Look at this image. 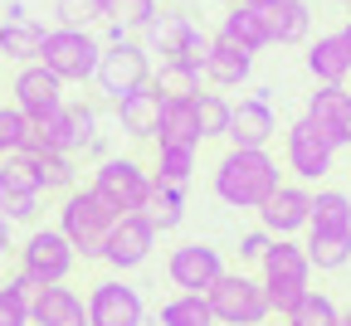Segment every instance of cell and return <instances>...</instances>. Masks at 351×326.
Wrapping results in <instances>:
<instances>
[{
    "mask_svg": "<svg viewBox=\"0 0 351 326\" xmlns=\"http://www.w3.org/2000/svg\"><path fill=\"white\" fill-rule=\"evenodd\" d=\"M83 307H88V326H147L142 292L132 283H122V277H103Z\"/></svg>",
    "mask_w": 351,
    "mask_h": 326,
    "instance_id": "13",
    "label": "cell"
},
{
    "mask_svg": "<svg viewBox=\"0 0 351 326\" xmlns=\"http://www.w3.org/2000/svg\"><path fill=\"white\" fill-rule=\"evenodd\" d=\"M263 15H269L274 44H307V34H313V5L307 0H274V5H263Z\"/></svg>",
    "mask_w": 351,
    "mask_h": 326,
    "instance_id": "27",
    "label": "cell"
},
{
    "mask_svg": "<svg viewBox=\"0 0 351 326\" xmlns=\"http://www.w3.org/2000/svg\"><path fill=\"white\" fill-rule=\"evenodd\" d=\"M137 34L147 44V54H161L166 64H186V68L200 73L205 59H210V34L181 10H156L152 25H142Z\"/></svg>",
    "mask_w": 351,
    "mask_h": 326,
    "instance_id": "4",
    "label": "cell"
},
{
    "mask_svg": "<svg viewBox=\"0 0 351 326\" xmlns=\"http://www.w3.org/2000/svg\"><path fill=\"white\" fill-rule=\"evenodd\" d=\"M142 214L156 224V234H171V229H181V219H186V185L156 180V175H152V195H147V210H142Z\"/></svg>",
    "mask_w": 351,
    "mask_h": 326,
    "instance_id": "28",
    "label": "cell"
},
{
    "mask_svg": "<svg viewBox=\"0 0 351 326\" xmlns=\"http://www.w3.org/2000/svg\"><path fill=\"white\" fill-rule=\"evenodd\" d=\"M98 136V112L88 108V103H59L54 112H44V117H34L29 122V142L25 147H44V151H69V156H78L88 142ZM20 147V151H25Z\"/></svg>",
    "mask_w": 351,
    "mask_h": 326,
    "instance_id": "6",
    "label": "cell"
},
{
    "mask_svg": "<svg viewBox=\"0 0 351 326\" xmlns=\"http://www.w3.org/2000/svg\"><path fill=\"white\" fill-rule=\"evenodd\" d=\"M205 297H210V312H215L219 326H258V321L274 316L269 297H263V283L249 277V273H230L225 268V273H219V283Z\"/></svg>",
    "mask_w": 351,
    "mask_h": 326,
    "instance_id": "7",
    "label": "cell"
},
{
    "mask_svg": "<svg viewBox=\"0 0 351 326\" xmlns=\"http://www.w3.org/2000/svg\"><path fill=\"white\" fill-rule=\"evenodd\" d=\"M156 10H161L156 0H108V20H117L127 34H137L142 25H152Z\"/></svg>",
    "mask_w": 351,
    "mask_h": 326,
    "instance_id": "39",
    "label": "cell"
},
{
    "mask_svg": "<svg viewBox=\"0 0 351 326\" xmlns=\"http://www.w3.org/2000/svg\"><path fill=\"white\" fill-rule=\"evenodd\" d=\"M83 321H88V307L64 283H44L29 297V326H83Z\"/></svg>",
    "mask_w": 351,
    "mask_h": 326,
    "instance_id": "21",
    "label": "cell"
},
{
    "mask_svg": "<svg viewBox=\"0 0 351 326\" xmlns=\"http://www.w3.org/2000/svg\"><path fill=\"white\" fill-rule=\"evenodd\" d=\"M5 253H10V219L0 214V258H5Z\"/></svg>",
    "mask_w": 351,
    "mask_h": 326,
    "instance_id": "42",
    "label": "cell"
},
{
    "mask_svg": "<svg viewBox=\"0 0 351 326\" xmlns=\"http://www.w3.org/2000/svg\"><path fill=\"white\" fill-rule=\"evenodd\" d=\"M219 34L234 39V44H244L249 54H258V49H269V44H274V34H269V15H263L258 5H230L225 20H219Z\"/></svg>",
    "mask_w": 351,
    "mask_h": 326,
    "instance_id": "25",
    "label": "cell"
},
{
    "mask_svg": "<svg viewBox=\"0 0 351 326\" xmlns=\"http://www.w3.org/2000/svg\"><path fill=\"white\" fill-rule=\"evenodd\" d=\"M307 258L317 273H341L351 263V234H307Z\"/></svg>",
    "mask_w": 351,
    "mask_h": 326,
    "instance_id": "34",
    "label": "cell"
},
{
    "mask_svg": "<svg viewBox=\"0 0 351 326\" xmlns=\"http://www.w3.org/2000/svg\"><path fill=\"white\" fill-rule=\"evenodd\" d=\"M25 142H29V117L15 103H5V108H0V161L15 156Z\"/></svg>",
    "mask_w": 351,
    "mask_h": 326,
    "instance_id": "38",
    "label": "cell"
},
{
    "mask_svg": "<svg viewBox=\"0 0 351 326\" xmlns=\"http://www.w3.org/2000/svg\"><path fill=\"white\" fill-rule=\"evenodd\" d=\"M156 249V224L142 214V210H132V214H117L112 224V234L103 244V263L112 273H132V268H142Z\"/></svg>",
    "mask_w": 351,
    "mask_h": 326,
    "instance_id": "12",
    "label": "cell"
},
{
    "mask_svg": "<svg viewBox=\"0 0 351 326\" xmlns=\"http://www.w3.org/2000/svg\"><path fill=\"white\" fill-rule=\"evenodd\" d=\"M195 151H200V147H186V142H156L152 175H156V180H176V185H186V180L195 175Z\"/></svg>",
    "mask_w": 351,
    "mask_h": 326,
    "instance_id": "32",
    "label": "cell"
},
{
    "mask_svg": "<svg viewBox=\"0 0 351 326\" xmlns=\"http://www.w3.org/2000/svg\"><path fill=\"white\" fill-rule=\"evenodd\" d=\"M307 73H313L317 83H346L351 78V49H346L341 29L317 34L313 44H307Z\"/></svg>",
    "mask_w": 351,
    "mask_h": 326,
    "instance_id": "22",
    "label": "cell"
},
{
    "mask_svg": "<svg viewBox=\"0 0 351 326\" xmlns=\"http://www.w3.org/2000/svg\"><path fill=\"white\" fill-rule=\"evenodd\" d=\"M234 5H258L263 10V5H274V0H234Z\"/></svg>",
    "mask_w": 351,
    "mask_h": 326,
    "instance_id": "43",
    "label": "cell"
},
{
    "mask_svg": "<svg viewBox=\"0 0 351 326\" xmlns=\"http://www.w3.org/2000/svg\"><path fill=\"white\" fill-rule=\"evenodd\" d=\"M210 185H215V200L219 205H230V210H258L283 185V171L269 156V147H230L225 156L215 161Z\"/></svg>",
    "mask_w": 351,
    "mask_h": 326,
    "instance_id": "1",
    "label": "cell"
},
{
    "mask_svg": "<svg viewBox=\"0 0 351 326\" xmlns=\"http://www.w3.org/2000/svg\"><path fill=\"white\" fill-rule=\"evenodd\" d=\"M152 78V59H147V44L142 39H117V44H103L98 54V68H93V83L108 103L127 98V92H137L142 83Z\"/></svg>",
    "mask_w": 351,
    "mask_h": 326,
    "instance_id": "8",
    "label": "cell"
},
{
    "mask_svg": "<svg viewBox=\"0 0 351 326\" xmlns=\"http://www.w3.org/2000/svg\"><path fill=\"white\" fill-rule=\"evenodd\" d=\"M225 136H230V147H269L274 142V136H278V117L269 108V88H258L254 98L234 103Z\"/></svg>",
    "mask_w": 351,
    "mask_h": 326,
    "instance_id": "19",
    "label": "cell"
},
{
    "mask_svg": "<svg viewBox=\"0 0 351 326\" xmlns=\"http://www.w3.org/2000/svg\"><path fill=\"white\" fill-rule=\"evenodd\" d=\"M307 234H351V195L346 190H317L313 214H307Z\"/></svg>",
    "mask_w": 351,
    "mask_h": 326,
    "instance_id": "30",
    "label": "cell"
},
{
    "mask_svg": "<svg viewBox=\"0 0 351 326\" xmlns=\"http://www.w3.org/2000/svg\"><path fill=\"white\" fill-rule=\"evenodd\" d=\"M156 142H186V147H200V122H195V103H191V98H161Z\"/></svg>",
    "mask_w": 351,
    "mask_h": 326,
    "instance_id": "29",
    "label": "cell"
},
{
    "mask_svg": "<svg viewBox=\"0 0 351 326\" xmlns=\"http://www.w3.org/2000/svg\"><path fill=\"white\" fill-rule=\"evenodd\" d=\"M288 326H341V307L327 297V292H313L307 288L302 297H298V307L283 316Z\"/></svg>",
    "mask_w": 351,
    "mask_h": 326,
    "instance_id": "35",
    "label": "cell"
},
{
    "mask_svg": "<svg viewBox=\"0 0 351 326\" xmlns=\"http://www.w3.org/2000/svg\"><path fill=\"white\" fill-rule=\"evenodd\" d=\"M254 214H258V224L269 229L274 239H298L307 229V214H313V190H307L302 180H283Z\"/></svg>",
    "mask_w": 351,
    "mask_h": 326,
    "instance_id": "14",
    "label": "cell"
},
{
    "mask_svg": "<svg viewBox=\"0 0 351 326\" xmlns=\"http://www.w3.org/2000/svg\"><path fill=\"white\" fill-rule=\"evenodd\" d=\"M10 92H15V108L34 122V117H44V112H54L59 103H64V78H54L49 68H44L39 59L34 64H20L15 68V83H10Z\"/></svg>",
    "mask_w": 351,
    "mask_h": 326,
    "instance_id": "17",
    "label": "cell"
},
{
    "mask_svg": "<svg viewBox=\"0 0 351 326\" xmlns=\"http://www.w3.org/2000/svg\"><path fill=\"white\" fill-rule=\"evenodd\" d=\"M73 263H78V253H73V244L64 239L59 224H54V229H34V234L25 239V249H20V273L34 277L39 288H44V283H69Z\"/></svg>",
    "mask_w": 351,
    "mask_h": 326,
    "instance_id": "11",
    "label": "cell"
},
{
    "mask_svg": "<svg viewBox=\"0 0 351 326\" xmlns=\"http://www.w3.org/2000/svg\"><path fill=\"white\" fill-rule=\"evenodd\" d=\"M307 117L317 122V131L337 151L351 147V88L346 83H317V92L307 98Z\"/></svg>",
    "mask_w": 351,
    "mask_h": 326,
    "instance_id": "18",
    "label": "cell"
},
{
    "mask_svg": "<svg viewBox=\"0 0 351 326\" xmlns=\"http://www.w3.org/2000/svg\"><path fill=\"white\" fill-rule=\"evenodd\" d=\"M147 83H152V92H161V98H195V92H200V73H195V68L166 64V59H161V68H156Z\"/></svg>",
    "mask_w": 351,
    "mask_h": 326,
    "instance_id": "36",
    "label": "cell"
},
{
    "mask_svg": "<svg viewBox=\"0 0 351 326\" xmlns=\"http://www.w3.org/2000/svg\"><path fill=\"white\" fill-rule=\"evenodd\" d=\"M44 49V25L34 15H0V59L10 64H34Z\"/></svg>",
    "mask_w": 351,
    "mask_h": 326,
    "instance_id": "23",
    "label": "cell"
},
{
    "mask_svg": "<svg viewBox=\"0 0 351 326\" xmlns=\"http://www.w3.org/2000/svg\"><path fill=\"white\" fill-rule=\"evenodd\" d=\"M93 190L117 210V214H132V210H147V195H152V171L132 156H103L98 171H93Z\"/></svg>",
    "mask_w": 351,
    "mask_h": 326,
    "instance_id": "9",
    "label": "cell"
},
{
    "mask_svg": "<svg viewBox=\"0 0 351 326\" xmlns=\"http://www.w3.org/2000/svg\"><path fill=\"white\" fill-rule=\"evenodd\" d=\"M112 224H117V210L88 185V190H64V205H59V229H64V239L73 244L78 258H103V244L112 234Z\"/></svg>",
    "mask_w": 351,
    "mask_h": 326,
    "instance_id": "3",
    "label": "cell"
},
{
    "mask_svg": "<svg viewBox=\"0 0 351 326\" xmlns=\"http://www.w3.org/2000/svg\"><path fill=\"white\" fill-rule=\"evenodd\" d=\"M98 54H103V39L93 29H69V25H54L44 29V49H39V64L49 68L54 78L64 83H88L98 68Z\"/></svg>",
    "mask_w": 351,
    "mask_h": 326,
    "instance_id": "5",
    "label": "cell"
},
{
    "mask_svg": "<svg viewBox=\"0 0 351 326\" xmlns=\"http://www.w3.org/2000/svg\"><path fill=\"white\" fill-rule=\"evenodd\" d=\"M200 78H210L215 88H244L254 78V54L225 34H210V59H205Z\"/></svg>",
    "mask_w": 351,
    "mask_h": 326,
    "instance_id": "20",
    "label": "cell"
},
{
    "mask_svg": "<svg viewBox=\"0 0 351 326\" xmlns=\"http://www.w3.org/2000/svg\"><path fill=\"white\" fill-rule=\"evenodd\" d=\"M83 326H88V321H83Z\"/></svg>",
    "mask_w": 351,
    "mask_h": 326,
    "instance_id": "47",
    "label": "cell"
},
{
    "mask_svg": "<svg viewBox=\"0 0 351 326\" xmlns=\"http://www.w3.org/2000/svg\"><path fill=\"white\" fill-rule=\"evenodd\" d=\"M258 283H263V297H269L274 316H288L298 307V297L313 283V258L298 239H274L258 258Z\"/></svg>",
    "mask_w": 351,
    "mask_h": 326,
    "instance_id": "2",
    "label": "cell"
},
{
    "mask_svg": "<svg viewBox=\"0 0 351 326\" xmlns=\"http://www.w3.org/2000/svg\"><path fill=\"white\" fill-rule=\"evenodd\" d=\"M269 244H274V234H269V229L258 224L254 234H244V239H239V258H244V263H258V258H263V249H269Z\"/></svg>",
    "mask_w": 351,
    "mask_h": 326,
    "instance_id": "41",
    "label": "cell"
},
{
    "mask_svg": "<svg viewBox=\"0 0 351 326\" xmlns=\"http://www.w3.org/2000/svg\"><path fill=\"white\" fill-rule=\"evenodd\" d=\"M39 200H44V190H39L34 171L20 156L0 161V214H5L10 224H34L39 219Z\"/></svg>",
    "mask_w": 351,
    "mask_h": 326,
    "instance_id": "16",
    "label": "cell"
},
{
    "mask_svg": "<svg viewBox=\"0 0 351 326\" xmlns=\"http://www.w3.org/2000/svg\"><path fill=\"white\" fill-rule=\"evenodd\" d=\"M195 122H200V142H215V136H225L230 131V112H234V103L225 98V92H195Z\"/></svg>",
    "mask_w": 351,
    "mask_h": 326,
    "instance_id": "33",
    "label": "cell"
},
{
    "mask_svg": "<svg viewBox=\"0 0 351 326\" xmlns=\"http://www.w3.org/2000/svg\"><path fill=\"white\" fill-rule=\"evenodd\" d=\"M283 161H288V171H293L302 185H317L322 175H332L337 147H332L327 136L317 131V122L302 112V117H298V122L283 131Z\"/></svg>",
    "mask_w": 351,
    "mask_h": 326,
    "instance_id": "10",
    "label": "cell"
},
{
    "mask_svg": "<svg viewBox=\"0 0 351 326\" xmlns=\"http://www.w3.org/2000/svg\"><path fill=\"white\" fill-rule=\"evenodd\" d=\"M258 326H278V321H258ZM283 326H288V321H283Z\"/></svg>",
    "mask_w": 351,
    "mask_h": 326,
    "instance_id": "46",
    "label": "cell"
},
{
    "mask_svg": "<svg viewBox=\"0 0 351 326\" xmlns=\"http://www.w3.org/2000/svg\"><path fill=\"white\" fill-rule=\"evenodd\" d=\"M117 108V122L127 136H156V117H161V92H152V83H142L137 92L112 103Z\"/></svg>",
    "mask_w": 351,
    "mask_h": 326,
    "instance_id": "26",
    "label": "cell"
},
{
    "mask_svg": "<svg viewBox=\"0 0 351 326\" xmlns=\"http://www.w3.org/2000/svg\"><path fill=\"white\" fill-rule=\"evenodd\" d=\"M0 326H29V292L15 277L0 288Z\"/></svg>",
    "mask_w": 351,
    "mask_h": 326,
    "instance_id": "40",
    "label": "cell"
},
{
    "mask_svg": "<svg viewBox=\"0 0 351 326\" xmlns=\"http://www.w3.org/2000/svg\"><path fill=\"white\" fill-rule=\"evenodd\" d=\"M341 326H351V307H341Z\"/></svg>",
    "mask_w": 351,
    "mask_h": 326,
    "instance_id": "45",
    "label": "cell"
},
{
    "mask_svg": "<svg viewBox=\"0 0 351 326\" xmlns=\"http://www.w3.org/2000/svg\"><path fill=\"white\" fill-rule=\"evenodd\" d=\"M54 20L69 29H93L108 20V0H54Z\"/></svg>",
    "mask_w": 351,
    "mask_h": 326,
    "instance_id": "37",
    "label": "cell"
},
{
    "mask_svg": "<svg viewBox=\"0 0 351 326\" xmlns=\"http://www.w3.org/2000/svg\"><path fill=\"white\" fill-rule=\"evenodd\" d=\"M29 171H34V180H39V190L49 195V190H73L78 185V166H73V156L69 151H44V147H25V151H15Z\"/></svg>",
    "mask_w": 351,
    "mask_h": 326,
    "instance_id": "24",
    "label": "cell"
},
{
    "mask_svg": "<svg viewBox=\"0 0 351 326\" xmlns=\"http://www.w3.org/2000/svg\"><path fill=\"white\" fill-rule=\"evenodd\" d=\"M156 326H219V321H215L205 292H176L171 302H161Z\"/></svg>",
    "mask_w": 351,
    "mask_h": 326,
    "instance_id": "31",
    "label": "cell"
},
{
    "mask_svg": "<svg viewBox=\"0 0 351 326\" xmlns=\"http://www.w3.org/2000/svg\"><path fill=\"white\" fill-rule=\"evenodd\" d=\"M341 39H346V49H351V20H346V25H341Z\"/></svg>",
    "mask_w": 351,
    "mask_h": 326,
    "instance_id": "44",
    "label": "cell"
},
{
    "mask_svg": "<svg viewBox=\"0 0 351 326\" xmlns=\"http://www.w3.org/2000/svg\"><path fill=\"white\" fill-rule=\"evenodd\" d=\"M219 273H225V253L215 244H181L166 258V277L181 292H210L219 283Z\"/></svg>",
    "mask_w": 351,
    "mask_h": 326,
    "instance_id": "15",
    "label": "cell"
}]
</instances>
